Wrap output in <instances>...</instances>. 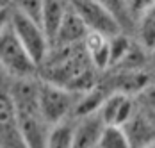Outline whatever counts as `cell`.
<instances>
[{"label":"cell","mask_w":155,"mask_h":148,"mask_svg":"<svg viewBox=\"0 0 155 148\" xmlns=\"http://www.w3.org/2000/svg\"><path fill=\"white\" fill-rule=\"evenodd\" d=\"M0 68L13 79H31L38 72V66L18 41L11 25L0 30Z\"/></svg>","instance_id":"3"},{"label":"cell","mask_w":155,"mask_h":148,"mask_svg":"<svg viewBox=\"0 0 155 148\" xmlns=\"http://www.w3.org/2000/svg\"><path fill=\"white\" fill-rule=\"evenodd\" d=\"M137 36L139 43L150 54L155 50V2L150 4L139 16H137Z\"/></svg>","instance_id":"12"},{"label":"cell","mask_w":155,"mask_h":148,"mask_svg":"<svg viewBox=\"0 0 155 148\" xmlns=\"http://www.w3.org/2000/svg\"><path fill=\"white\" fill-rule=\"evenodd\" d=\"M45 148H73V127L68 121L54 125L48 132Z\"/></svg>","instance_id":"14"},{"label":"cell","mask_w":155,"mask_h":148,"mask_svg":"<svg viewBox=\"0 0 155 148\" xmlns=\"http://www.w3.org/2000/svg\"><path fill=\"white\" fill-rule=\"evenodd\" d=\"M66 5L61 0H41V9H39V27L45 32L48 39V45L54 43L57 29L61 25V20L64 16Z\"/></svg>","instance_id":"10"},{"label":"cell","mask_w":155,"mask_h":148,"mask_svg":"<svg viewBox=\"0 0 155 148\" xmlns=\"http://www.w3.org/2000/svg\"><path fill=\"white\" fill-rule=\"evenodd\" d=\"M98 113L105 125H127L134 116V102L128 95L123 93H110L104 98L102 105L98 107Z\"/></svg>","instance_id":"7"},{"label":"cell","mask_w":155,"mask_h":148,"mask_svg":"<svg viewBox=\"0 0 155 148\" xmlns=\"http://www.w3.org/2000/svg\"><path fill=\"white\" fill-rule=\"evenodd\" d=\"M4 91H7V89H5V84L2 80V75H0V93H4Z\"/></svg>","instance_id":"18"},{"label":"cell","mask_w":155,"mask_h":148,"mask_svg":"<svg viewBox=\"0 0 155 148\" xmlns=\"http://www.w3.org/2000/svg\"><path fill=\"white\" fill-rule=\"evenodd\" d=\"M9 22H11V11H9L7 7L0 5V30L5 29V27L9 25Z\"/></svg>","instance_id":"17"},{"label":"cell","mask_w":155,"mask_h":148,"mask_svg":"<svg viewBox=\"0 0 155 148\" xmlns=\"http://www.w3.org/2000/svg\"><path fill=\"white\" fill-rule=\"evenodd\" d=\"M9 25L15 32V36L18 38V41L25 48V52L29 54V57L34 61V64L39 66L45 59V56H47L48 48H50L47 36L41 30L39 23L29 15H25L23 11L16 9V11L11 13Z\"/></svg>","instance_id":"4"},{"label":"cell","mask_w":155,"mask_h":148,"mask_svg":"<svg viewBox=\"0 0 155 148\" xmlns=\"http://www.w3.org/2000/svg\"><path fill=\"white\" fill-rule=\"evenodd\" d=\"M134 45L132 41L125 36V34H116V36H110L107 38V48H109V68L112 66H118L121 61L127 57V54L130 52Z\"/></svg>","instance_id":"15"},{"label":"cell","mask_w":155,"mask_h":148,"mask_svg":"<svg viewBox=\"0 0 155 148\" xmlns=\"http://www.w3.org/2000/svg\"><path fill=\"white\" fill-rule=\"evenodd\" d=\"M125 2H127V5H128V11H132L134 16L137 18L150 4H153L155 0H125Z\"/></svg>","instance_id":"16"},{"label":"cell","mask_w":155,"mask_h":148,"mask_svg":"<svg viewBox=\"0 0 155 148\" xmlns=\"http://www.w3.org/2000/svg\"><path fill=\"white\" fill-rule=\"evenodd\" d=\"M80 95L71 93L70 89L38 80V107L43 119L50 127L64 121V118L73 111Z\"/></svg>","instance_id":"2"},{"label":"cell","mask_w":155,"mask_h":148,"mask_svg":"<svg viewBox=\"0 0 155 148\" xmlns=\"http://www.w3.org/2000/svg\"><path fill=\"white\" fill-rule=\"evenodd\" d=\"M104 127L105 121L98 111L80 116L78 123L73 127V148H96Z\"/></svg>","instance_id":"8"},{"label":"cell","mask_w":155,"mask_h":148,"mask_svg":"<svg viewBox=\"0 0 155 148\" xmlns=\"http://www.w3.org/2000/svg\"><path fill=\"white\" fill-rule=\"evenodd\" d=\"M89 30L86 27V23L82 22V18L77 15V11L70 5L64 9V16L61 20V25L57 29L55 39L50 46H61V45H75L82 43L86 34Z\"/></svg>","instance_id":"9"},{"label":"cell","mask_w":155,"mask_h":148,"mask_svg":"<svg viewBox=\"0 0 155 148\" xmlns=\"http://www.w3.org/2000/svg\"><path fill=\"white\" fill-rule=\"evenodd\" d=\"M96 148H132L128 136L120 125H105Z\"/></svg>","instance_id":"13"},{"label":"cell","mask_w":155,"mask_h":148,"mask_svg":"<svg viewBox=\"0 0 155 148\" xmlns=\"http://www.w3.org/2000/svg\"><path fill=\"white\" fill-rule=\"evenodd\" d=\"M84 50L91 61L93 68L96 70H107L109 68V48L107 38L98 34V32H87L84 38Z\"/></svg>","instance_id":"11"},{"label":"cell","mask_w":155,"mask_h":148,"mask_svg":"<svg viewBox=\"0 0 155 148\" xmlns=\"http://www.w3.org/2000/svg\"><path fill=\"white\" fill-rule=\"evenodd\" d=\"M0 148H27L18 132L15 105L9 91L0 93Z\"/></svg>","instance_id":"6"},{"label":"cell","mask_w":155,"mask_h":148,"mask_svg":"<svg viewBox=\"0 0 155 148\" xmlns=\"http://www.w3.org/2000/svg\"><path fill=\"white\" fill-rule=\"evenodd\" d=\"M38 70H41L39 80L66 88L77 95L94 86V68L82 43L50 46Z\"/></svg>","instance_id":"1"},{"label":"cell","mask_w":155,"mask_h":148,"mask_svg":"<svg viewBox=\"0 0 155 148\" xmlns=\"http://www.w3.org/2000/svg\"><path fill=\"white\" fill-rule=\"evenodd\" d=\"M141 148H155V141H150V143H146V145H143Z\"/></svg>","instance_id":"19"},{"label":"cell","mask_w":155,"mask_h":148,"mask_svg":"<svg viewBox=\"0 0 155 148\" xmlns=\"http://www.w3.org/2000/svg\"><path fill=\"white\" fill-rule=\"evenodd\" d=\"M152 56H153V62H155V50H153V52H152Z\"/></svg>","instance_id":"20"},{"label":"cell","mask_w":155,"mask_h":148,"mask_svg":"<svg viewBox=\"0 0 155 148\" xmlns=\"http://www.w3.org/2000/svg\"><path fill=\"white\" fill-rule=\"evenodd\" d=\"M71 7L82 18L89 32H98L105 38L121 32L120 20L102 0H73Z\"/></svg>","instance_id":"5"}]
</instances>
